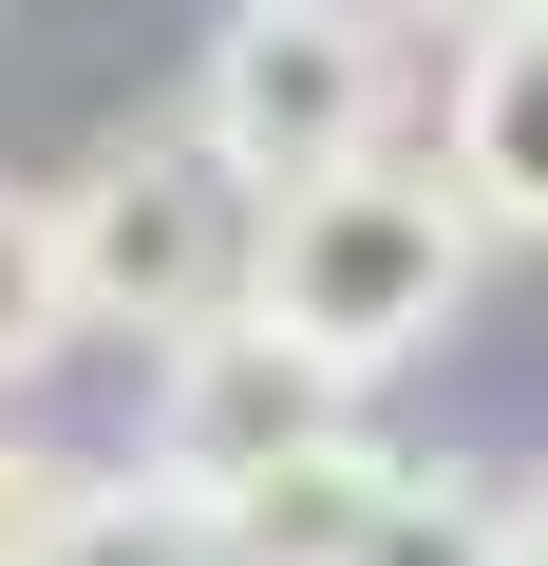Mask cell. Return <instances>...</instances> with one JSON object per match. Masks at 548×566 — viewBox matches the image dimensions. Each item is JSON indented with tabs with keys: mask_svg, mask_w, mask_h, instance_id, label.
<instances>
[{
	"mask_svg": "<svg viewBox=\"0 0 548 566\" xmlns=\"http://www.w3.org/2000/svg\"><path fill=\"white\" fill-rule=\"evenodd\" d=\"M416 20H454V39H510V20H548V0H416Z\"/></svg>",
	"mask_w": 548,
	"mask_h": 566,
	"instance_id": "8fae6325",
	"label": "cell"
},
{
	"mask_svg": "<svg viewBox=\"0 0 548 566\" xmlns=\"http://www.w3.org/2000/svg\"><path fill=\"white\" fill-rule=\"evenodd\" d=\"M492 566H548V472L510 491V547H492Z\"/></svg>",
	"mask_w": 548,
	"mask_h": 566,
	"instance_id": "7c38bea8",
	"label": "cell"
},
{
	"mask_svg": "<svg viewBox=\"0 0 548 566\" xmlns=\"http://www.w3.org/2000/svg\"><path fill=\"white\" fill-rule=\"evenodd\" d=\"M76 491H95V472H76V453H39V434H0V566H39V547H58V510H76Z\"/></svg>",
	"mask_w": 548,
	"mask_h": 566,
	"instance_id": "30bf717a",
	"label": "cell"
},
{
	"mask_svg": "<svg viewBox=\"0 0 548 566\" xmlns=\"http://www.w3.org/2000/svg\"><path fill=\"white\" fill-rule=\"evenodd\" d=\"M397 472H416V453H379V434H322L303 472H265V491L227 510V547H246V566H379V510H397Z\"/></svg>",
	"mask_w": 548,
	"mask_h": 566,
	"instance_id": "8992f818",
	"label": "cell"
},
{
	"mask_svg": "<svg viewBox=\"0 0 548 566\" xmlns=\"http://www.w3.org/2000/svg\"><path fill=\"white\" fill-rule=\"evenodd\" d=\"M189 133L265 208L379 170V133H397V0H227L208 57H189Z\"/></svg>",
	"mask_w": 548,
	"mask_h": 566,
	"instance_id": "3957f363",
	"label": "cell"
},
{
	"mask_svg": "<svg viewBox=\"0 0 548 566\" xmlns=\"http://www.w3.org/2000/svg\"><path fill=\"white\" fill-rule=\"evenodd\" d=\"M39 566H246L227 547V510L208 491H170V472H95L76 510H58V547Z\"/></svg>",
	"mask_w": 548,
	"mask_h": 566,
	"instance_id": "52a82bcc",
	"label": "cell"
},
{
	"mask_svg": "<svg viewBox=\"0 0 548 566\" xmlns=\"http://www.w3.org/2000/svg\"><path fill=\"white\" fill-rule=\"evenodd\" d=\"M341 397H360V378H322L285 322H208V340H170V359H152V472H170V491H208V510H246L265 472H303L322 434H360Z\"/></svg>",
	"mask_w": 548,
	"mask_h": 566,
	"instance_id": "277c9868",
	"label": "cell"
},
{
	"mask_svg": "<svg viewBox=\"0 0 548 566\" xmlns=\"http://www.w3.org/2000/svg\"><path fill=\"white\" fill-rule=\"evenodd\" d=\"M492 547H510V491H473V472H397L379 566H492Z\"/></svg>",
	"mask_w": 548,
	"mask_h": 566,
	"instance_id": "9c48e42d",
	"label": "cell"
},
{
	"mask_svg": "<svg viewBox=\"0 0 548 566\" xmlns=\"http://www.w3.org/2000/svg\"><path fill=\"white\" fill-rule=\"evenodd\" d=\"M473 189L454 170H341V189H285L265 208V264H246V322H285L322 378H397L473 322Z\"/></svg>",
	"mask_w": 548,
	"mask_h": 566,
	"instance_id": "6da1fadb",
	"label": "cell"
},
{
	"mask_svg": "<svg viewBox=\"0 0 548 566\" xmlns=\"http://www.w3.org/2000/svg\"><path fill=\"white\" fill-rule=\"evenodd\" d=\"M246 264H265V189H246L189 114L76 151V189H58V283H76V322H114V340L170 359V340L246 322Z\"/></svg>",
	"mask_w": 548,
	"mask_h": 566,
	"instance_id": "7a4b0ae2",
	"label": "cell"
},
{
	"mask_svg": "<svg viewBox=\"0 0 548 566\" xmlns=\"http://www.w3.org/2000/svg\"><path fill=\"white\" fill-rule=\"evenodd\" d=\"M454 189L473 227H548V20L454 39Z\"/></svg>",
	"mask_w": 548,
	"mask_h": 566,
	"instance_id": "5b68a950",
	"label": "cell"
},
{
	"mask_svg": "<svg viewBox=\"0 0 548 566\" xmlns=\"http://www.w3.org/2000/svg\"><path fill=\"white\" fill-rule=\"evenodd\" d=\"M76 340V283H58V189H0V378Z\"/></svg>",
	"mask_w": 548,
	"mask_h": 566,
	"instance_id": "ba28073f",
	"label": "cell"
}]
</instances>
